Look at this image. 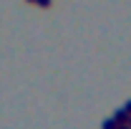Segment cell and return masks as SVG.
I'll list each match as a JSON object with an SVG mask.
<instances>
[{"label":"cell","instance_id":"obj_1","mask_svg":"<svg viewBox=\"0 0 131 129\" xmlns=\"http://www.w3.org/2000/svg\"><path fill=\"white\" fill-rule=\"evenodd\" d=\"M114 119L118 122V124H121V122H129V112H126V109H121V112H116Z\"/></svg>","mask_w":131,"mask_h":129},{"label":"cell","instance_id":"obj_3","mask_svg":"<svg viewBox=\"0 0 131 129\" xmlns=\"http://www.w3.org/2000/svg\"><path fill=\"white\" fill-rule=\"evenodd\" d=\"M35 3H38L40 8H48V5H50V0H35Z\"/></svg>","mask_w":131,"mask_h":129},{"label":"cell","instance_id":"obj_4","mask_svg":"<svg viewBox=\"0 0 131 129\" xmlns=\"http://www.w3.org/2000/svg\"><path fill=\"white\" fill-rule=\"evenodd\" d=\"M30 3H33V0H30Z\"/></svg>","mask_w":131,"mask_h":129},{"label":"cell","instance_id":"obj_2","mask_svg":"<svg viewBox=\"0 0 131 129\" xmlns=\"http://www.w3.org/2000/svg\"><path fill=\"white\" fill-rule=\"evenodd\" d=\"M118 127V122L116 119H108V122H103V129H116Z\"/></svg>","mask_w":131,"mask_h":129}]
</instances>
